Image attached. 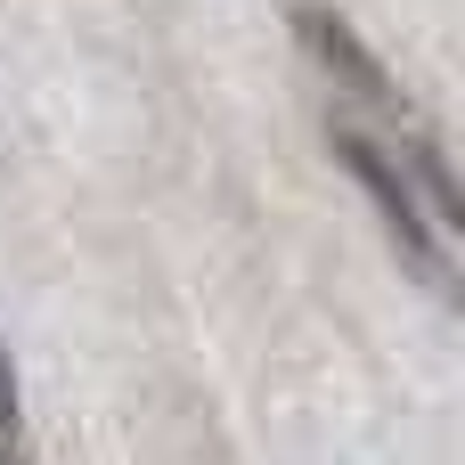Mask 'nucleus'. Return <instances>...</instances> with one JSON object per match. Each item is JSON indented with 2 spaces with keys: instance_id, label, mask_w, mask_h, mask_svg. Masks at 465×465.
<instances>
[{
  "instance_id": "nucleus-4",
  "label": "nucleus",
  "mask_w": 465,
  "mask_h": 465,
  "mask_svg": "<svg viewBox=\"0 0 465 465\" xmlns=\"http://www.w3.org/2000/svg\"><path fill=\"white\" fill-rule=\"evenodd\" d=\"M0 465H33V433H25V392H16V360L0 343Z\"/></svg>"
},
{
  "instance_id": "nucleus-1",
  "label": "nucleus",
  "mask_w": 465,
  "mask_h": 465,
  "mask_svg": "<svg viewBox=\"0 0 465 465\" xmlns=\"http://www.w3.org/2000/svg\"><path fill=\"white\" fill-rule=\"evenodd\" d=\"M327 147H335V155L351 163V180L376 196V213H384V229H392V253H401V262H409V270H417L433 294H458V262H450V237L433 229V213H425V204H417V188L401 180L392 147H376V139H368L351 114H335V123H327Z\"/></svg>"
},
{
  "instance_id": "nucleus-3",
  "label": "nucleus",
  "mask_w": 465,
  "mask_h": 465,
  "mask_svg": "<svg viewBox=\"0 0 465 465\" xmlns=\"http://www.w3.org/2000/svg\"><path fill=\"white\" fill-rule=\"evenodd\" d=\"M401 180L417 188V204H433V229H465V188L433 131H401Z\"/></svg>"
},
{
  "instance_id": "nucleus-2",
  "label": "nucleus",
  "mask_w": 465,
  "mask_h": 465,
  "mask_svg": "<svg viewBox=\"0 0 465 465\" xmlns=\"http://www.w3.org/2000/svg\"><path fill=\"white\" fill-rule=\"evenodd\" d=\"M294 41L311 49V65H319V74H335V90H343V98H360V106H376V114L409 123L401 82L384 74V57L360 41V25H351L343 8H327V0H294Z\"/></svg>"
}]
</instances>
